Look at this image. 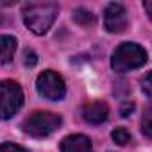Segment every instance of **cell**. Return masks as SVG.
Returning <instances> with one entry per match:
<instances>
[{
	"mask_svg": "<svg viewBox=\"0 0 152 152\" xmlns=\"http://www.w3.org/2000/svg\"><path fill=\"white\" fill-rule=\"evenodd\" d=\"M57 13H59V6L54 2H31L23 6L22 16L27 29H31L38 36H43L56 22Z\"/></svg>",
	"mask_w": 152,
	"mask_h": 152,
	"instance_id": "6da1fadb",
	"label": "cell"
},
{
	"mask_svg": "<svg viewBox=\"0 0 152 152\" xmlns=\"http://www.w3.org/2000/svg\"><path fill=\"white\" fill-rule=\"evenodd\" d=\"M147 63V52L138 43H122L115 48L111 57V66L118 73H125L141 68Z\"/></svg>",
	"mask_w": 152,
	"mask_h": 152,
	"instance_id": "7a4b0ae2",
	"label": "cell"
},
{
	"mask_svg": "<svg viewBox=\"0 0 152 152\" xmlns=\"http://www.w3.org/2000/svg\"><path fill=\"white\" fill-rule=\"evenodd\" d=\"M63 120L59 115L50 113V111H34L32 115H29L23 124L22 129L25 134L32 136V138H47L52 132H56L61 127Z\"/></svg>",
	"mask_w": 152,
	"mask_h": 152,
	"instance_id": "3957f363",
	"label": "cell"
},
{
	"mask_svg": "<svg viewBox=\"0 0 152 152\" xmlns=\"http://www.w3.org/2000/svg\"><path fill=\"white\" fill-rule=\"evenodd\" d=\"M36 90L38 93L47 100H61L66 95V86L63 77L54 70H45L36 79Z\"/></svg>",
	"mask_w": 152,
	"mask_h": 152,
	"instance_id": "277c9868",
	"label": "cell"
},
{
	"mask_svg": "<svg viewBox=\"0 0 152 152\" xmlns=\"http://www.w3.org/2000/svg\"><path fill=\"white\" fill-rule=\"evenodd\" d=\"M0 93H2V118L9 120L23 104L22 88L15 81H2L0 83Z\"/></svg>",
	"mask_w": 152,
	"mask_h": 152,
	"instance_id": "5b68a950",
	"label": "cell"
},
{
	"mask_svg": "<svg viewBox=\"0 0 152 152\" xmlns=\"http://www.w3.org/2000/svg\"><path fill=\"white\" fill-rule=\"evenodd\" d=\"M104 27L107 32L118 34L124 32L127 27V11L122 4L118 2H111L106 11H104Z\"/></svg>",
	"mask_w": 152,
	"mask_h": 152,
	"instance_id": "8992f818",
	"label": "cell"
},
{
	"mask_svg": "<svg viewBox=\"0 0 152 152\" xmlns=\"http://www.w3.org/2000/svg\"><path fill=\"white\" fill-rule=\"evenodd\" d=\"M81 115H83V120L84 122H88L91 125H99V124H104L107 120L109 107L102 100H93V102H88V104L83 106Z\"/></svg>",
	"mask_w": 152,
	"mask_h": 152,
	"instance_id": "52a82bcc",
	"label": "cell"
},
{
	"mask_svg": "<svg viewBox=\"0 0 152 152\" xmlns=\"http://www.w3.org/2000/svg\"><path fill=\"white\" fill-rule=\"evenodd\" d=\"M61 152H93V145L84 134H72L61 141Z\"/></svg>",
	"mask_w": 152,
	"mask_h": 152,
	"instance_id": "ba28073f",
	"label": "cell"
},
{
	"mask_svg": "<svg viewBox=\"0 0 152 152\" xmlns=\"http://www.w3.org/2000/svg\"><path fill=\"white\" fill-rule=\"evenodd\" d=\"M15 50H16V39L13 36H0V57H2V63L7 64L13 57H15Z\"/></svg>",
	"mask_w": 152,
	"mask_h": 152,
	"instance_id": "9c48e42d",
	"label": "cell"
},
{
	"mask_svg": "<svg viewBox=\"0 0 152 152\" xmlns=\"http://www.w3.org/2000/svg\"><path fill=\"white\" fill-rule=\"evenodd\" d=\"M73 20L77 22L79 25H86V27H90V25L95 23V16H93L88 9H83V7L75 9V13H73Z\"/></svg>",
	"mask_w": 152,
	"mask_h": 152,
	"instance_id": "30bf717a",
	"label": "cell"
},
{
	"mask_svg": "<svg viewBox=\"0 0 152 152\" xmlns=\"http://www.w3.org/2000/svg\"><path fill=\"white\" fill-rule=\"evenodd\" d=\"M111 138H113V141L118 143V145H127V143L131 141V134H129V131H127L125 127H116V129L111 132Z\"/></svg>",
	"mask_w": 152,
	"mask_h": 152,
	"instance_id": "8fae6325",
	"label": "cell"
},
{
	"mask_svg": "<svg viewBox=\"0 0 152 152\" xmlns=\"http://www.w3.org/2000/svg\"><path fill=\"white\" fill-rule=\"evenodd\" d=\"M141 91H143V95L148 100H152V72L143 75V79H141Z\"/></svg>",
	"mask_w": 152,
	"mask_h": 152,
	"instance_id": "7c38bea8",
	"label": "cell"
},
{
	"mask_svg": "<svg viewBox=\"0 0 152 152\" xmlns=\"http://www.w3.org/2000/svg\"><path fill=\"white\" fill-rule=\"evenodd\" d=\"M0 152H31V150H27V148L22 147V145L6 141V143H2V147H0Z\"/></svg>",
	"mask_w": 152,
	"mask_h": 152,
	"instance_id": "4fadbf2b",
	"label": "cell"
},
{
	"mask_svg": "<svg viewBox=\"0 0 152 152\" xmlns=\"http://www.w3.org/2000/svg\"><path fill=\"white\" fill-rule=\"evenodd\" d=\"M23 56H25V59H23V63H25V66H31V68H32V66H34V64L38 63V57H36V54H34L32 50H29V48H27Z\"/></svg>",
	"mask_w": 152,
	"mask_h": 152,
	"instance_id": "5bb4252c",
	"label": "cell"
},
{
	"mask_svg": "<svg viewBox=\"0 0 152 152\" xmlns=\"http://www.w3.org/2000/svg\"><path fill=\"white\" fill-rule=\"evenodd\" d=\"M141 131H143V134H145L147 138H152V118H147V120L143 122Z\"/></svg>",
	"mask_w": 152,
	"mask_h": 152,
	"instance_id": "9a60e30c",
	"label": "cell"
},
{
	"mask_svg": "<svg viewBox=\"0 0 152 152\" xmlns=\"http://www.w3.org/2000/svg\"><path fill=\"white\" fill-rule=\"evenodd\" d=\"M132 109H134V104H124L122 109H120V115L122 116H129L132 113Z\"/></svg>",
	"mask_w": 152,
	"mask_h": 152,
	"instance_id": "2e32d148",
	"label": "cell"
},
{
	"mask_svg": "<svg viewBox=\"0 0 152 152\" xmlns=\"http://www.w3.org/2000/svg\"><path fill=\"white\" fill-rule=\"evenodd\" d=\"M143 9L147 11V15H148V18L152 20V0H147V2H143Z\"/></svg>",
	"mask_w": 152,
	"mask_h": 152,
	"instance_id": "e0dca14e",
	"label": "cell"
}]
</instances>
